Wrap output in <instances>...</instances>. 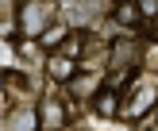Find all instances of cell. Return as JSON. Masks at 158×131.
<instances>
[{
	"instance_id": "1",
	"label": "cell",
	"mask_w": 158,
	"mask_h": 131,
	"mask_svg": "<svg viewBox=\"0 0 158 131\" xmlns=\"http://www.w3.org/2000/svg\"><path fill=\"white\" fill-rule=\"evenodd\" d=\"M54 15H58V4L54 0H23L19 4V35H27V39L39 43L50 31Z\"/></svg>"
},
{
	"instance_id": "2",
	"label": "cell",
	"mask_w": 158,
	"mask_h": 131,
	"mask_svg": "<svg viewBox=\"0 0 158 131\" xmlns=\"http://www.w3.org/2000/svg\"><path fill=\"white\" fill-rule=\"evenodd\" d=\"M4 131H39V108L19 104L4 116Z\"/></svg>"
},
{
	"instance_id": "3",
	"label": "cell",
	"mask_w": 158,
	"mask_h": 131,
	"mask_svg": "<svg viewBox=\"0 0 158 131\" xmlns=\"http://www.w3.org/2000/svg\"><path fill=\"white\" fill-rule=\"evenodd\" d=\"M46 73H50V81L69 85V81L77 77V62L66 58V54H50V58H46Z\"/></svg>"
},
{
	"instance_id": "4",
	"label": "cell",
	"mask_w": 158,
	"mask_h": 131,
	"mask_svg": "<svg viewBox=\"0 0 158 131\" xmlns=\"http://www.w3.org/2000/svg\"><path fill=\"white\" fill-rule=\"evenodd\" d=\"M151 104H158V92H154V89H139L131 100H123V108H120V112L127 116V120H139V116H147V112H151Z\"/></svg>"
},
{
	"instance_id": "5",
	"label": "cell",
	"mask_w": 158,
	"mask_h": 131,
	"mask_svg": "<svg viewBox=\"0 0 158 131\" xmlns=\"http://www.w3.org/2000/svg\"><path fill=\"white\" fill-rule=\"evenodd\" d=\"M108 54H112V73H120L123 66H131L139 58V46H135V39H116Z\"/></svg>"
},
{
	"instance_id": "6",
	"label": "cell",
	"mask_w": 158,
	"mask_h": 131,
	"mask_svg": "<svg viewBox=\"0 0 158 131\" xmlns=\"http://www.w3.org/2000/svg\"><path fill=\"white\" fill-rule=\"evenodd\" d=\"M66 104H58V100H43V108H39V123L43 127H50V131H62L66 127Z\"/></svg>"
},
{
	"instance_id": "7",
	"label": "cell",
	"mask_w": 158,
	"mask_h": 131,
	"mask_svg": "<svg viewBox=\"0 0 158 131\" xmlns=\"http://www.w3.org/2000/svg\"><path fill=\"white\" fill-rule=\"evenodd\" d=\"M120 92H116V89H100L97 92V96H93V112H97V116H104V120H112V116H120Z\"/></svg>"
},
{
	"instance_id": "8",
	"label": "cell",
	"mask_w": 158,
	"mask_h": 131,
	"mask_svg": "<svg viewBox=\"0 0 158 131\" xmlns=\"http://www.w3.org/2000/svg\"><path fill=\"white\" fill-rule=\"evenodd\" d=\"M112 19L120 23V27H139V23H143V15H139L135 0H120V4L112 8Z\"/></svg>"
},
{
	"instance_id": "9",
	"label": "cell",
	"mask_w": 158,
	"mask_h": 131,
	"mask_svg": "<svg viewBox=\"0 0 158 131\" xmlns=\"http://www.w3.org/2000/svg\"><path fill=\"white\" fill-rule=\"evenodd\" d=\"M69 92H73V96H97V92H100V81L89 77V73H77L73 81H69Z\"/></svg>"
},
{
	"instance_id": "10",
	"label": "cell",
	"mask_w": 158,
	"mask_h": 131,
	"mask_svg": "<svg viewBox=\"0 0 158 131\" xmlns=\"http://www.w3.org/2000/svg\"><path fill=\"white\" fill-rule=\"evenodd\" d=\"M135 8L143 19H158V0H135Z\"/></svg>"
},
{
	"instance_id": "11",
	"label": "cell",
	"mask_w": 158,
	"mask_h": 131,
	"mask_svg": "<svg viewBox=\"0 0 158 131\" xmlns=\"http://www.w3.org/2000/svg\"><path fill=\"white\" fill-rule=\"evenodd\" d=\"M8 58H12V46H4V43H0V62H8Z\"/></svg>"
},
{
	"instance_id": "12",
	"label": "cell",
	"mask_w": 158,
	"mask_h": 131,
	"mask_svg": "<svg viewBox=\"0 0 158 131\" xmlns=\"http://www.w3.org/2000/svg\"><path fill=\"white\" fill-rule=\"evenodd\" d=\"M0 92H4V73H0Z\"/></svg>"
},
{
	"instance_id": "13",
	"label": "cell",
	"mask_w": 158,
	"mask_h": 131,
	"mask_svg": "<svg viewBox=\"0 0 158 131\" xmlns=\"http://www.w3.org/2000/svg\"><path fill=\"white\" fill-rule=\"evenodd\" d=\"M0 4H12V0H0Z\"/></svg>"
},
{
	"instance_id": "14",
	"label": "cell",
	"mask_w": 158,
	"mask_h": 131,
	"mask_svg": "<svg viewBox=\"0 0 158 131\" xmlns=\"http://www.w3.org/2000/svg\"><path fill=\"white\" fill-rule=\"evenodd\" d=\"M154 131H158V127H154Z\"/></svg>"
}]
</instances>
